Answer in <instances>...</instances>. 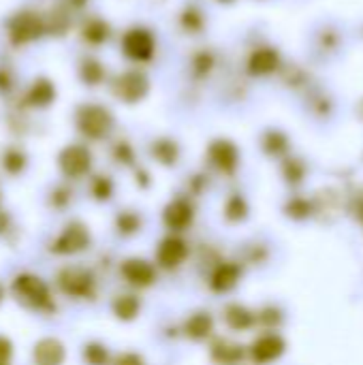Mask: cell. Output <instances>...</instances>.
<instances>
[{"mask_svg":"<svg viewBox=\"0 0 363 365\" xmlns=\"http://www.w3.org/2000/svg\"><path fill=\"white\" fill-rule=\"evenodd\" d=\"M13 355H15V349H13V342L0 334V365H11L13 364Z\"/></svg>","mask_w":363,"mask_h":365,"instance_id":"4dcf8cb0","label":"cell"},{"mask_svg":"<svg viewBox=\"0 0 363 365\" xmlns=\"http://www.w3.org/2000/svg\"><path fill=\"white\" fill-rule=\"evenodd\" d=\"M152 156H154L160 165L171 167V165H175L178 158H180V148H178V143L171 141V139H158V141H154V145H152Z\"/></svg>","mask_w":363,"mask_h":365,"instance_id":"cb8c5ba5","label":"cell"},{"mask_svg":"<svg viewBox=\"0 0 363 365\" xmlns=\"http://www.w3.org/2000/svg\"><path fill=\"white\" fill-rule=\"evenodd\" d=\"M257 321H261V323H265L267 327H272V325H278V323L282 321V314H280V310H276V308H267V310H263V312L257 317Z\"/></svg>","mask_w":363,"mask_h":365,"instance_id":"d6a6232c","label":"cell"},{"mask_svg":"<svg viewBox=\"0 0 363 365\" xmlns=\"http://www.w3.org/2000/svg\"><path fill=\"white\" fill-rule=\"evenodd\" d=\"M9 227H11V218H9L6 212L0 210V235H4V233L9 231Z\"/></svg>","mask_w":363,"mask_h":365,"instance_id":"d590c367","label":"cell"},{"mask_svg":"<svg viewBox=\"0 0 363 365\" xmlns=\"http://www.w3.org/2000/svg\"><path fill=\"white\" fill-rule=\"evenodd\" d=\"M81 359L86 365H111V351L107 344L103 342H86L83 349H81Z\"/></svg>","mask_w":363,"mask_h":365,"instance_id":"44dd1931","label":"cell"},{"mask_svg":"<svg viewBox=\"0 0 363 365\" xmlns=\"http://www.w3.org/2000/svg\"><path fill=\"white\" fill-rule=\"evenodd\" d=\"M113 126V118L105 107L98 105H83L77 113V128L88 139H103L109 135Z\"/></svg>","mask_w":363,"mask_h":365,"instance_id":"5b68a950","label":"cell"},{"mask_svg":"<svg viewBox=\"0 0 363 365\" xmlns=\"http://www.w3.org/2000/svg\"><path fill=\"white\" fill-rule=\"evenodd\" d=\"M122 49L133 60H148L154 53V36L143 28H133L124 34Z\"/></svg>","mask_w":363,"mask_h":365,"instance_id":"7c38bea8","label":"cell"},{"mask_svg":"<svg viewBox=\"0 0 363 365\" xmlns=\"http://www.w3.org/2000/svg\"><path fill=\"white\" fill-rule=\"evenodd\" d=\"M248 212H250V207H248V203H246V199H244L242 195H231V197L227 199L225 207H223V216H225V220L231 222V225L244 222V220L248 218Z\"/></svg>","mask_w":363,"mask_h":365,"instance_id":"7402d4cb","label":"cell"},{"mask_svg":"<svg viewBox=\"0 0 363 365\" xmlns=\"http://www.w3.org/2000/svg\"><path fill=\"white\" fill-rule=\"evenodd\" d=\"M92 246V233L90 227L81 220H71L64 225V229L56 235L49 250L58 257H75L86 252Z\"/></svg>","mask_w":363,"mask_h":365,"instance_id":"3957f363","label":"cell"},{"mask_svg":"<svg viewBox=\"0 0 363 365\" xmlns=\"http://www.w3.org/2000/svg\"><path fill=\"white\" fill-rule=\"evenodd\" d=\"M362 220H363V207H362Z\"/></svg>","mask_w":363,"mask_h":365,"instance_id":"74e56055","label":"cell"},{"mask_svg":"<svg viewBox=\"0 0 363 365\" xmlns=\"http://www.w3.org/2000/svg\"><path fill=\"white\" fill-rule=\"evenodd\" d=\"M101 68H98V64H86V79L90 81V83H94V81H98V77H101Z\"/></svg>","mask_w":363,"mask_h":365,"instance_id":"e575fe53","label":"cell"},{"mask_svg":"<svg viewBox=\"0 0 363 365\" xmlns=\"http://www.w3.org/2000/svg\"><path fill=\"white\" fill-rule=\"evenodd\" d=\"M4 295H6V291H4V287H2V282H0V306H2V302H4Z\"/></svg>","mask_w":363,"mask_h":365,"instance_id":"8d00e7d4","label":"cell"},{"mask_svg":"<svg viewBox=\"0 0 363 365\" xmlns=\"http://www.w3.org/2000/svg\"><path fill=\"white\" fill-rule=\"evenodd\" d=\"M278 66V53L274 49H257L252 56H250V62H248V68L250 73L255 75H265V73H272L274 68Z\"/></svg>","mask_w":363,"mask_h":365,"instance_id":"ffe728a7","label":"cell"},{"mask_svg":"<svg viewBox=\"0 0 363 365\" xmlns=\"http://www.w3.org/2000/svg\"><path fill=\"white\" fill-rule=\"evenodd\" d=\"M141 308H143V302L135 293L116 295L111 302V314L122 323H133L141 314Z\"/></svg>","mask_w":363,"mask_h":365,"instance_id":"e0dca14e","label":"cell"},{"mask_svg":"<svg viewBox=\"0 0 363 365\" xmlns=\"http://www.w3.org/2000/svg\"><path fill=\"white\" fill-rule=\"evenodd\" d=\"M214 317L205 310H197L190 312L184 323H182V331L188 340L193 342H205L214 336Z\"/></svg>","mask_w":363,"mask_h":365,"instance_id":"4fadbf2b","label":"cell"},{"mask_svg":"<svg viewBox=\"0 0 363 365\" xmlns=\"http://www.w3.org/2000/svg\"><path fill=\"white\" fill-rule=\"evenodd\" d=\"M11 34L15 38V43H26L32 41L41 34V21L32 15V13H21L13 19L11 24Z\"/></svg>","mask_w":363,"mask_h":365,"instance_id":"d6986e66","label":"cell"},{"mask_svg":"<svg viewBox=\"0 0 363 365\" xmlns=\"http://www.w3.org/2000/svg\"><path fill=\"white\" fill-rule=\"evenodd\" d=\"M118 158H120V163L131 165V163H133V150H131L126 143H120V145H118Z\"/></svg>","mask_w":363,"mask_h":365,"instance_id":"836d02e7","label":"cell"},{"mask_svg":"<svg viewBox=\"0 0 363 365\" xmlns=\"http://www.w3.org/2000/svg\"><path fill=\"white\" fill-rule=\"evenodd\" d=\"M208 158L220 173H233L240 165V152L235 143H231L229 139L212 141L208 148Z\"/></svg>","mask_w":363,"mask_h":365,"instance_id":"30bf717a","label":"cell"},{"mask_svg":"<svg viewBox=\"0 0 363 365\" xmlns=\"http://www.w3.org/2000/svg\"><path fill=\"white\" fill-rule=\"evenodd\" d=\"M195 216H197L195 205L184 197L171 199L163 207V225L167 227L169 233H175V235L188 231L195 225Z\"/></svg>","mask_w":363,"mask_h":365,"instance_id":"52a82bcc","label":"cell"},{"mask_svg":"<svg viewBox=\"0 0 363 365\" xmlns=\"http://www.w3.org/2000/svg\"><path fill=\"white\" fill-rule=\"evenodd\" d=\"M120 276L133 289H150L158 280V267L143 257H128L120 263Z\"/></svg>","mask_w":363,"mask_h":365,"instance_id":"8992f818","label":"cell"},{"mask_svg":"<svg viewBox=\"0 0 363 365\" xmlns=\"http://www.w3.org/2000/svg\"><path fill=\"white\" fill-rule=\"evenodd\" d=\"M113 225H116V231H118L122 237H131V235H137V233L141 231L143 218H141L137 212H133V210H122V212L116 216Z\"/></svg>","mask_w":363,"mask_h":365,"instance_id":"603a6c76","label":"cell"},{"mask_svg":"<svg viewBox=\"0 0 363 365\" xmlns=\"http://www.w3.org/2000/svg\"><path fill=\"white\" fill-rule=\"evenodd\" d=\"M190 257V246L184 237L175 235V233H169L167 237H163L156 246V252H154V259H156V267L160 269H167V272H173V269H180Z\"/></svg>","mask_w":363,"mask_h":365,"instance_id":"277c9868","label":"cell"},{"mask_svg":"<svg viewBox=\"0 0 363 365\" xmlns=\"http://www.w3.org/2000/svg\"><path fill=\"white\" fill-rule=\"evenodd\" d=\"M244 346L225 340V338H216L210 346V357L212 361L218 365H237L244 361Z\"/></svg>","mask_w":363,"mask_h":365,"instance_id":"9a60e30c","label":"cell"},{"mask_svg":"<svg viewBox=\"0 0 363 365\" xmlns=\"http://www.w3.org/2000/svg\"><path fill=\"white\" fill-rule=\"evenodd\" d=\"M58 291L68 299H94L96 297V276L83 265H64L56 274Z\"/></svg>","mask_w":363,"mask_h":365,"instance_id":"7a4b0ae2","label":"cell"},{"mask_svg":"<svg viewBox=\"0 0 363 365\" xmlns=\"http://www.w3.org/2000/svg\"><path fill=\"white\" fill-rule=\"evenodd\" d=\"M310 212H312V207H310V203L304 201V199H293V201L287 205V214H289L291 218H295V220L306 218Z\"/></svg>","mask_w":363,"mask_h":365,"instance_id":"f1b7e54d","label":"cell"},{"mask_svg":"<svg viewBox=\"0 0 363 365\" xmlns=\"http://www.w3.org/2000/svg\"><path fill=\"white\" fill-rule=\"evenodd\" d=\"M287 351V342L278 334H263L250 346V357L255 364H272L280 359Z\"/></svg>","mask_w":363,"mask_h":365,"instance_id":"9c48e42d","label":"cell"},{"mask_svg":"<svg viewBox=\"0 0 363 365\" xmlns=\"http://www.w3.org/2000/svg\"><path fill=\"white\" fill-rule=\"evenodd\" d=\"M223 321L231 331H248L257 323V314L242 304H229L223 310Z\"/></svg>","mask_w":363,"mask_h":365,"instance_id":"ac0fdd59","label":"cell"},{"mask_svg":"<svg viewBox=\"0 0 363 365\" xmlns=\"http://www.w3.org/2000/svg\"><path fill=\"white\" fill-rule=\"evenodd\" d=\"M66 346L58 338H41L32 346V364L34 365H64Z\"/></svg>","mask_w":363,"mask_h":365,"instance_id":"8fae6325","label":"cell"},{"mask_svg":"<svg viewBox=\"0 0 363 365\" xmlns=\"http://www.w3.org/2000/svg\"><path fill=\"white\" fill-rule=\"evenodd\" d=\"M285 148H287V139H285L282 135L272 133V135L265 137V150H267L270 154H278V152H282Z\"/></svg>","mask_w":363,"mask_h":365,"instance_id":"1f68e13d","label":"cell"},{"mask_svg":"<svg viewBox=\"0 0 363 365\" xmlns=\"http://www.w3.org/2000/svg\"><path fill=\"white\" fill-rule=\"evenodd\" d=\"M53 96H56V92H53V86L49 81H36L32 92H30V103L45 107L53 101Z\"/></svg>","mask_w":363,"mask_h":365,"instance_id":"4316f807","label":"cell"},{"mask_svg":"<svg viewBox=\"0 0 363 365\" xmlns=\"http://www.w3.org/2000/svg\"><path fill=\"white\" fill-rule=\"evenodd\" d=\"M111 365H148L143 355L135 353V351H124V353H118L113 359H111Z\"/></svg>","mask_w":363,"mask_h":365,"instance_id":"f546056e","label":"cell"},{"mask_svg":"<svg viewBox=\"0 0 363 365\" xmlns=\"http://www.w3.org/2000/svg\"><path fill=\"white\" fill-rule=\"evenodd\" d=\"M240 280H242V267L233 261H223L210 274V289L214 293H229L240 284Z\"/></svg>","mask_w":363,"mask_h":365,"instance_id":"5bb4252c","label":"cell"},{"mask_svg":"<svg viewBox=\"0 0 363 365\" xmlns=\"http://www.w3.org/2000/svg\"><path fill=\"white\" fill-rule=\"evenodd\" d=\"M90 195L96 201H101V203L109 201L113 197V182H111V178L109 175H96L90 182Z\"/></svg>","mask_w":363,"mask_h":365,"instance_id":"484cf974","label":"cell"},{"mask_svg":"<svg viewBox=\"0 0 363 365\" xmlns=\"http://www.w3.org/2000/svg\"><path fill=\"white\" fill-rule=\"evenodd\" d=\"M145 92H148V81L139 73H126L118 79L116 94L126 103H137L139 98L145 96Z\"/></svg>","mask_w":363,"mask_h":365,"instance_id":"2e32d148","label":"cell"},{"mask_svg":"<svg viewBox=\"0 0 363 365\" xmlns=\"http://www.w3.org/2000/svg\"><path fill=\"white\" fill-rule=\"evenodd\" d=\"M26 154L17 148H9L2 152L0 156V167L9 173V175H19L26 169Z\"/></svg>","mask_w":363,"mask_h":365,"instance_id":"d4e9b609","label":"cell"},{"mask_svg":"<svg viewBox=\"0 0 363 365\" xmlns=\"http://www.w3.org/2000/svg\"><path fill=\"white\" fill-rule=\"evenodd\" d=\"M11 297L28 312H39V314H51L56 312V302L51 287L36 274H17L11 280Z\"/></svg>","mask_w":363,"mask_h":365,"instance_id":"6da1fadb","label":"cell"},{"mask_svg":"<svg viewBox=\"0 0 363 365\" xmlns=\"http://www.w3.org/2000/svg\"><path fill=\"white\" fill-rule=\"evenodd\" d=\"M58 167L60 171L71 178V180H79L83 175L90 173L92 169V154L86 145H66L60 154H58Z\"/></svg>","mask_w":363,"mask_h":365,"instance_id":"ba28073f","label":"cell"},{"mask_svg":"<svg viewBox=\"0 0 363 365\" xmlns=\"http://www.w3.org/2000/svg\"><path fill=\"white\" fill-rule=\"evenodd\" d=\"M107 24H103L101 19H94L86 26V38L92 41V43H101L107 38Z\"/></svg>","mask_w":363,"mask_h":365,"instance_id":"83f0119b","label":"cell"}]
</instances>
